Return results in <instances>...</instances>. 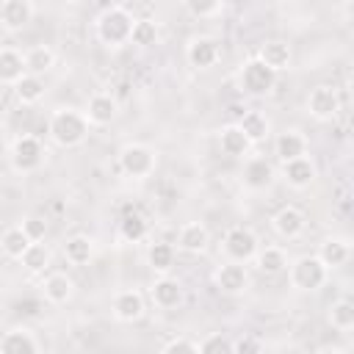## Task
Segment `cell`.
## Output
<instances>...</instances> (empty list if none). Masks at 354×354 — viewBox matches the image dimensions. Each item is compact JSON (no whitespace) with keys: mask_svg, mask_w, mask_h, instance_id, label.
Returning <instances> with one entry per match:
<instances>
[{"mask_svg":"<svg viewBox=\"0 0 354 354\" xmlns=\"http://www.w3.org/2000/svg\"><path fill=\"white\" fill-rule=\"evenodd\" d=\"M119 171L124 177H133V180H144L155 171V152L147 147V144H124L122 152H119Z\"/></svg>","mask_w":354,"mask_h":354,"instance_id":"5b68a950","label":"cell"},{"mask_svg":"<svg viewBox=\"0 0 354 354\" xmlns=\"http://www.w3.org/2000/svg\"><path fill=\"white\" fill-rule=\"evenodd\" d=\"M160 354H199V348H196V343L188 340V337H174V340H169V343L163 346Z\"/></svg>","mask_w":354,"mask_h":354,"instance_id":"60d3db41","label":"cell"},{"mask_svg":"<svg viewBox=\"0 0 354 354\" xmlns=\"http://www.w3.org/2000/svg\"><path fill=\"white\" fill-rule=\"evenodd\" d=\"M44 80L41 77H36V75H22L17 83H14V94H17V100L22 102V105H33V102H39L41 97H44Z\"/></svg>","mask_w":354,"mask_h":354,"instance_id":"f546056e","label":"cell"},{"mask_svg":"<svg viewBox=\"0 0 354 354\" xmlns=\"http://www.w3.org/2000/svg\"><path fill=\"white\" fill-rule=\"evenodd\" d=\"M315 354H343V351L340 348H318Z\"/></svg>","mask_w":354,"mask_h":354,"instance_id":"b9f144b4","label":"cell"},{"mask_svg":"<svg viewBox=\"0 0 354 354\" xmlns=\"http://www.w3.org/2000/svg\"><path fill=\"white\" fill-rule=\"evenodd\" d=\"M185 58L194 69H210L218 58H221V47L213 36H196L188 41L185 47Z\"/></svg>","mask_w":354,"mask_h":354,"instance_id":"30bf717a","label":"cell"},{"mask_svg":"<svg viewBox=\"0 0 354 354\" xmlns=\"http://www.w3.org/2000/svg\"><path fill=\"white\" fill-rule=\"evenodd\" d=\"M111 310H113V318L122 321V324L138 321L144 315V296H141V290H136V288L119 290L113 296V301H111Z\"/></svg>","mask_w":354,"mask_h":354,"instance_id":"8fae6325","label":"cell"},{"mask_svg":"<svg viewBox=\"0 0 354 354\" xmlns=\"http://www.w3.org/2000/svg\"><path fill=\"white\" fill-rule=\"evenodd\" d=\"M130 30H133V17L124 6H111L97 19V39L105 47H122L124 41H130Z\"/></svg>","mask_w":354,"mask_h":354,"instance_id":"7a4b0ae2","label":"cell"},{"mask_svg":"<svg viewBox=\"0 0 354 354\" xmlns=\"http://www.w3.org/2000/svg\"><path fill=\"white\" fill-rule=\"evenodd\" d=\"M119 235H122L124 241H130V243L141 241V238L147 235V218H144L138 210H127V213L122 216V221H119Z\"/></svg>","mask_w":354,"mask_h":354,"instance_id":"d6a6232c","label":"cell"},{"mask_svg":"<svg viewBox=\"0 0 354 354\" xmlns=\"http://www.w3.org/2000/svg\"><path fill=\"white\" fill-rule=\"evenodd\" d=\"M94 254V241L86 238V235H72L66 238L64 243V257L72 263V266H86Z\"/></svg>","mask_w":354,"mask_h":354,"instance_id":"f1b7e54d","label":"cell"},{"mask_svg":"<svg viewBox=\"0 0 354 354\" xmlns=\"http://www.w3.org/2000/svg\"><path fill=\"white\" fill-rule=\"evenodd\" d=\"M8 160H11V169L19 171V174H30L36 171L41 163H44V147L36 136L25 133V136H17L14 144H11V152H8Z\"/></svg>","mask_w":354,"mask_h":354,"instance_id":"277c9868","label":"cell"},{"mask_svg":"<svg viewBox=\"0 0 354 354\" xmlns=\"http://www.w3.org/2000/svg\"><path fill=\"white\" fill-rule=\"evenodd\" d=\"M254 268L260 274H282L288 268V254L279 246H263L254 252Z\"/></svg>","mask_w":354,"mask_h":354,"instance_id":"4316f807","label":"cell"},{"mask_svg":"<svg viewBox=\"0 0 354 354\" xmlns=\"http://www.w3.org/2000/svg\"><path fill=\"white\" fill-rule=\"evenodd\" d=\"M116 111H119V105H116V100L111 94H91L83 113H86L91 127H105V124H111L116 119Z\"/></svg>","mask_w":354,"mask_h":354,"instance_id":"e0dca14e","label":"cell"},{"mask_svg":"<svg viewBox=\"0 0 354 354\" xmlns=\"http://www.w3.org/2000/svg\"><path fill=\"white\" fill-rule=\"evenodd\" d=\"M41 293H44V299H47L50 304H66V301L72 299V293H75V282H72L69 274H64V271H53V274L44 277V282H41Z\"/></svg>","mask_w":354,"mask_h":354,"instance_id":"44dd1931","label":"cell"},{"mask_svg":"<svg viewBox=\"0 0 354 354\" xmlns=\"http://www.w3.org/2000/svg\"><path fill=\"white\" fill-rule=\"evenodd\" d=\"M30 246V241H28V235L22 232V227L19 224H14V227H8L3 235H0V249L8 254V257H14V260H19L22 254H25V249Z\"/></svg>","mask_w":354,"mask_h":354,"instance_id":"4dcf8cb0","label":"cell"},{"mask_svg":"<svg viewBox=\"0 0 354 354\" xmlns=\"http://www.w3.org/2000/svg\"><path fill=\"white\" fill-rule=\"evenodd\" d=\"M326 277H329V268L315 254H301L293 263H288V279L296 290L313 293L326 282Z\"/></svg>","mask_w":354,"mask_h":354,"instance_id":"3957f363","label":"cell"},{"mask_svg":"<svg viewBox=\"0 0 354 354\" xmlns=\"http://www.w3.org/2000/svg\"><path fill=\"white\" fill-rule=\"evenodd\" d=\"M271 227H274V232H277L279 238L293 241V238H299V235L304 232L307 218H304V213H301L296 205H285V207H279V210L271 216Z\"/></svg>","mask_w":354,"mask_h":354,"instance_id":"7c38bea8","label":"cell"},{"mask_svg":"<svg viewBox=\"0 0 354 354\" xmlns=\"http://www.w3.org/2000/svg\"><path fill=\"white\" fill-rule=\"evenodd\" d=\"M241 180H243V185L252 188V191H263V188H268L271 180H274V166H271V160H268V158H260V155L249 158V160L243 163V174H241Z\"/></svg>","mask_w":354,"mask_h":354,"instance_id":"2e32d148","label":"cell"},{"mask_svg":"<svg viewBox=\"0 0 354 354\" xmlns=\"http://www.w3.org/2000/svg\"><path fill=\"white\" fill-rule=\"evenodd\" d=\"M36 6L30 0H3L0 3V22L6 30H22L33 19Z\"/></svg>","mask_w":354,"mask_h":354,"instance_id":"5bb4252c","label":"cell"},{"mask_svg":"<svg viewBox=\"0 0 354 354\" xmlns=\"http://www.w3.org/2000/svg\"><path fill=\"white\" fill-rule=\"evenodd\" d=\"M232 354H263V343L254 335H243L232 343Z\"/></svg>","mask_w":354,"mask_h":354,"instance_id":"ab89813d","label":"cell"},{"mask_svg":"<svg viewBox=\"0 0 354 354\" xmlns=\"http://www.w3.org/2000/svg\"><path fill=\"white\" fill-rule=\"evenodd\" d=\"M326 318H329V324H332L335 329H340V332L351 329V326H354V304H351V299H337V301H332Z\"/></svg>","mask_w":354,"mask_h":354,"instance_id":"836d02e7","label":"cell"},{"mask_svg":"<svg viewBox=\"0 0 354 354\" xmlns=\"http://www.w3.org/2000/svg\"><path fill=\"white\" fill-rule=\"evenodd\" d=\"M257 58H260L271 72H282V69L290 66L293 53H290V44H288V41H282V39H268V41L260 44Z\"/></svg>","mask_w":354,"mask_h":354,"instance_id":"ffe728a7","label":"cell"},{"mask_svg":"<svg viewBox=\"0 0 354 354\" xmlns=\"http://www.w3.org/2000/svg\"><path fill=\"white\" fill-rule=\"evenodd\" d=\"M22 61H25V75L41 77L44 72H50L55 66V53L47 44H33V47H28L22 53Z\"/></svg>","mask_w":354,"mask_h":354,"instance_id":"cb8c5ba5","label":"cell"},{"mask_svg":"<svg viewBox=\"0 0 354 354\" xmlns=\"http://www.w3.org/2000/svg\"><path fill=\"white\" fill-rule=\"evenodd\" d=\"M147 263H149L152 271L166 274V271L174 266V246L166 243V241H155V243L147 249Z\"/></svg>","mask_w":354,"mask_h":354,"instance_id":"1f68e13d","label":"cell"},{"mask_svg":"<svg viewBox=\"0 0 354 354\" xmlns=\"http://www.w3.org/2000/svg\"><path fill=\"white\" fill-rule=\"evenodd\" d=\"M307 111H310V116L318 119V122L335 119L337 111H340V97H337V91H335L332 86H326V83L315 86V88L307 94Z\"/></svg>","mask_w":354,"mask_h":354,"instance_id":"ba28073f","label":"cell"},{"mask_svg":"<svg viewBox=\"0 0 354 354\" xmlns=\"http://www.w3.org/2000/svg\"><path fill=\"white\" fill-rule=\"evenodd\" d=\"M235 124L241 127V133H243L252 144L268 138V133H271V122H268V116H266L263 111H243V116H241Z\"/></svg>","mask_w":354,"mask_h":354,"instance_id":"d4e9b609","label":"cell"},{"mask_svg":"<svg viewBox=\"0 0 354 354\" xmlns=\"http://www.w3.org/2000/svg\"><path fill=\"white\" fill-rule=\"evenodd\" d=\"M210 243V232L202 221H185L177 230V249L188 252V254H202Z\"/></svg>","mask_w":354,"mask_h":354,"instance_id":"9a60e30c","label":"cell"},{"mask_svg":"<svg viewBox=\"0 0 354 354\" xmlns=\"http://www.w3.org/2000/svg\"><path fill=\"white\" fill-rule=\"evenodd\" d=\"M218 144H221V152L230 155V158H243L252 149V141L241 133L238 124H224L221 133H218Z\"/></svg>","mask_w":354,"mask_h":354,"instance_id":"484cf974","label":"cell"},{"mask_svg":"<svg viewBox=\"0 0 354 354\" xmlns=\"http://www.w3.org/2000/svg\"><path fill=\"white\" fill-rule=\"evenodd\" d=\"M185 11L191 14V17H213V14H218V11H224V3H218V0H185Z\"/></svg>","mask_w":354,"mask_h":354,"instance_id":"f35d334b","label":"cell"},{"mask_svg":"<svg viewBox=\"0 0 354 354\" xmlns=\"http://www.w3.org/2000/svg\"><path fill=\"white\" fill-rule=\"evenodd\" d=\"M282 177L296 191L310 188L315 183V163L307 155L304 158H296V160H288V163H282Z\"/></svg>","mask_w":354,"mask_h":354,"instance_id":"d6986e66","label":"cell"},{"mask_svg":"<svg viewBox=\"0 0 354 354\" xmlns=\"http://www.w3.org/2000/svg\"><path fill=\"white\" fill-rule=\"evenodd\" d=\"M25 75L22 53L14 47H0V83H17Z\"/></svg>","mask_w":354,"mask_h":354,"instance_id":"83f0119b","label":"cell"},{"mask_svg":"<svg viewBox=\"0 0 354 354\" xmlns=\"http://www.w3.org/2000/svg\"><path fill=\"white\" fill-rule=\"evenodd\" d=\"M0 354H39V343L30 329L14 326L0 337Z\"/></svg>","mask_w":354,"mask_h":354,"instance_id":"ac0fdd59","label":"cell"},{"mask_svg":"<svg viewBox=\"0 0 354 354\" xmlns=\"http://www.w3.org/2000/svg\"><path fill=\"white\" fill-rule=\"evenodd\" d=\"M19 227H22V232L28 235L30 243H41L44 235H47V221H44L41 216H25Z\"/></svg>","mask_w":354,"mask_h":354,"instance_id":"74e56055","label":"cell"},{"mask_svg":"<svg viewBox=\"0 0 354 354\" xmlns=\"http://www.w3.org/2000/svg\"><path fill=\"white\" fill-rule=\"evenodd\" d=\"M149 296L160 310H171V307H177L183 301V285L177 279H171V277H158L152 282V288H149Z\"/></svg>","mask_w":354,"mask_h":354,"instance_id":"603a6c76","label":"cell"},{"mask_svg":"<svg viewBox=\"0 0 354 354\" xmlns=\"http://www.w3.org/2000/svg\"><path fill=\"white\" fill-rule=\"evenodd\" d=\"M88 119L77 108H55L47 122V133L58 147H77L88 136Z\"/></svg>","mask_w":354,"mask_h":354,"instance_id":"6da1fadb","label":"cell"},{"mask_svg":"<svg viewBox=\"0 0 354 354\" xmlns=\"http://www.w3.org/2000/svg\"><path fill=\"white\" fill-rule=\"evenodd\" d=\"M274 155L288 163V160H296V158H304L307 155V136L296 127H288L282 133H277L274 138Z\"/></svg>","mask_w":354,"mask_h":354,"instance_id":"4fadbf2b","label":"cell"},{"mask_svg":"<svg viewBox=\"0 0 354 354\" xmlns=\"http://www.w3.org/2000/svg\"><path fill=\"white\" fill-rule=\"evenodd\" d=\"M196 348H199V354H232V340L221 332H213V335L202 337V343Z\"/></svg>","mask_w":354,"mask_h":354,"instance_id":"8d00e7d4","label":"cell"},{"mask_svg":"<svg viewBox=\"0 0 354 354\" xmlns=\"http://www.w3.org/2000/svg\"><path fill=\"white\" fill-rule=\"evenodd\" d=\"M213 282H216V288H218L221 293H227V296H238V293H243V290L249 288V271H246L243 263H232V260H227V263H221V266L216 268Z\"/></svg>","mask_w":354,"mask_h":354,"instance_id":"9c48e42d","label":"cell"},{"mask_svg":"<svg viewBox=\"0 0 354 354\" xmlns=\"http://www.w3.org/2000/svg\"><path fill=\"white\" fill-rule=\"evenodd\" d=\"M315 257H318L326 268H340V266H346L348 257H351V243H348V238H326V241H321Z\"/></svg>","mask_w":354,"mask_h":354,"instance_id":"7402d4cb","label":"cell"},{"mask_svg":"<svg viewBox=\"0 0 354 354\" xmlns=\"http://www.w3.org/2000/svg\"><path fill=\"white\" fill-rule=\"evenodd\" d=\"M290 354H301V351H290Z\"/></svg>","mask_w":354,"mask_h":354,"instance_id":"7bdbcfd3","label":"cell"},{"mask_svg":"<svg viewBox=\"0 0 354 354\" xmlns=\"http://www.w3.org/2000/svg\"><path fill=\"white\" fill-rule=\"evenodd\" d=\"M130 41L138 44V47L155 44V41H158V22H155V19H133Z\"/></svg>","mask_w":354,"mask_h":354,"instance_id":"d590c367","label":"cell"},{"mask_svg":"<svg viewBox=\"0 0 354 354\" xmlns=\"http://www.w3.org/2000/svg\"><path fill=\"white\" fill-rule=\"evenodd\" d=\"M19 263H22L28 271L39 274V271H44V268L50 266V249H47L44 243H30V246L25 249V254L19 257Z\"/></svg>","mask_w":354,"mask_h":354,"instance_id":"e575fe53","label":"cell"},{"mask_svg":"<svg viewBox=\"0 0 354 354\" xmlns=\"http://www.w3.org/2000/svg\"><path fill=\"white\" fill-rule=\"evenodd\" d=\"M274 83H277V72H271L257 55L249 58V61L241 66V86H243L249 94L263 97V94H268V91L274 88Z\"/></svg>","mask_w":354,"mask_h":354,"instance_id":"52a82bcc","label":"cell"},{"mask_svg":"<svg viewBox=\"0 0 354 354\" xmlns=\"http://www.w3.org/2000/svg\"><path fill=\"white\" fill-rule=\"evenodd\" d=\"M257 249H260L257 235H254L249 227L235 224V227L227 230V235H224V254H227L232 263H246V260H252Z\"/></svg>","mask_w":354,"mask_h":354,"instance_id":"8992f818","label":"cell"}]
</instances>
